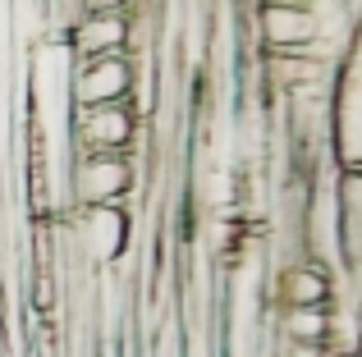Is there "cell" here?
<instances>
[{"mask_svg":"<svg viewBox=\"0 0 362 357\" xmlns=\"http://www.w3.org/2000/svg\"><path fill=\"white\" fill-rule=\"evenodd\" d=\"M51 303H55V284H51V275H42V279H37V307L46 312Z\"/></svg>","mask_w":362,"mask_h":357,"instance_id":"cell-8","label":"cell"},{"mask_svg":"<svg viewBox=\"0 0 362 357\" xmlns=\"http://www.w3.org/2000/svg\"><path fill=\"white\" fill-rule=\"evenodd\" d=\"M124 5H129V0H83L88 14H124Z\"/></svg>","mask_w":362,"mask_h":357,"instance_id":"cell-7","label":"cell"},{"mask_svg":"<svg viewBox=\"0 0 362 357\" xmlns=\"http://www.w3.org/2000/svg\"><path fill=\"white\" fill-rule=\"evenodd\" d=\"M284 334H289L293 344H326V334H330L326 307H289V316H284Z\"/></svg>","mask_w":362,"mask_h":357,"instance_id":"cell-6","label":"cell"},{"mask_svg":"<svg viewBox=\"0 0 362 357\" xmlns=\"http://www.w3.org/2000/svg\"><path fill=\"white\" fill-rule=\"evenodd\" d=\"M83 106H110V101H129L133 97V69L124 55H97L78 69L74 83Z\"/></svg>","mask_w":362,"mask_h":357,"instance_id":"cell-3","label":"cell"},{"mask_svg":"<svg viewBox=\"0 0 362 357\" xmlns=\"http://www.w3.org/2000/svg\"><path fill=\"white\" fill-rule=\"evenodd\" d=\"M78 133H83V143H88V152H119V156H129V143H133V133H138V119H133L129 101L83 106Z\"/></svg>","mask_w":362,"mask_h":357,"instance_id":"cell-2","label":"cell"},{"mask_svg":"<svg viewBox=\"0 0 362 357\" xmlns=\"http://www.w3.org/2000/svg\"><path fill=\"white\" fill-rule=\"evenodd\" d=\"M280 294L289 307H326L330 298V279L321 266H289L280 279Z\"/></svg>","mask_w":362,"mask_h":357,"instance_id":"cell-5","label":"cell"},{"mask_svg":"<svg viewBox=\"0 0 362 357\" xmlns=\"http://www.w3.org/2000/svg\"><path fill=\"white\" fill-rule=\"evenodd\" d=\"M133 188V165L119 152H88L78 165V197L88 206H115Z\"/></svg>","mask_w":362,"mask_h":357,"instance_id":"cell-1","label":"cell"},{"mask_svg":"<svg viewBox=\"0 0 362 357\" xmlns=\"http://www.w3.org/2000/svg\"><path fill=\"white\" fill-rule=\"evenodd\" d=\"M124 42H129L124 14H88L78 28H74V46H78L88 60H97V55H119Z\"/></svg>","mask_w":362,"mask_h":357,"instance_id":"cell-4","label":"cell"}]
</instances>
